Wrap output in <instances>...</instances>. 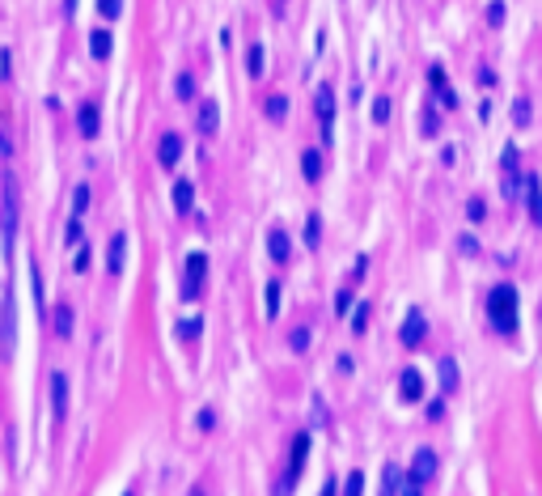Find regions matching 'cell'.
Wrapping results in <instances>:
<instances>
[{"mask_svg": "<svg viewBox=\"0 0 542 496\" xmlns=\"http://www.w3.org/2000/svg\"><path fill=\"white\" fill-rule=\"evenodd\" d=\"M487 318L500 335H512L517 322H521V297H517L512 284H496L487 293Z\"/></svg>", "mask_w": 542, "mask_h": 496, "instance_id": "cell-1", "label": "cell"}, {"mask_svg": "<svg viewBox=\"0 0 542 496\" xmlns=\"http://www.w3.org/2000/svg\"><path fill=\"white\" fill-rule=\"evenodd\" d=\"M0 357L5 365L17 357V293L5 289V302H0Z\"/></svg>", "mask_w": 542, "mask_h": 496, "instance_id": "cell-2", "label": "cell"}, {"mask_svg": "<svg viewBox=\"0 0 542 496\" xmlns=\"http://www.w3.org/2000/svg\"><path fill=\"white\" fill-rule=\"evenodd\" d=\"M0 187H5V191H0V229H5V246H13L21 208H17V183H13L9 170H5V183H0Z\"/></svg>", "mask_w": 542, "mask_h": 496, "instance_id": "cell-3", "label": "cell"}, {"mask_svg": "<svg viewBox=\"0 0 542 496\" xmlns=\"http://www.w3.org/2000/svg\"><path fill=\"white\" fill-rule=\"evenodd\" d=\"M204 280H208V255L191 251L187 255V271H182V297L187 302H200L204 297Z\"/></svg>", "mask_w": 542, "mask_h": 496, "instance_id": "cell-4", "label": "cell"}, {"mask_svg": "<svg viewBox=\"0 0 542 496\" xmlns=\"http://www.w3.org/2000/svg\"><path fill=\"white\" fill-rule=\"evenodd\" d=\"M500 170H504V200H517V195H521V187H526V179H521V153H517L512 144H504Z\"/></svg>", "mask_w": 542, "mask_h": 496, "instance_id": "cell-5", "label": "cell"}, {"mask_svg": "<svg viewBox=\"0 0 542 496\" xmlns=\"http://www.w3.org/2000/svg\"><path fill=\"white\" fill-rule=\"evenodd\" d=\"M314 111H318V123H322V140L331 144V140H335V89H331V85L318 89Z\"/></svg>", "mask_w": 542, "mask_h": 496, "instance_id": "cell-6", "label": "cell"}, {"mask_svg": "<svg viewBox=\"0 0 542 496\" xmlns=\"http://www.w3.org/2000/svg\"><path fill=\"white\" fill-rule=\"evenodd\" d=\"M305 458H309V433H297V437H292V450H288V471H284V480H288V484H297V480H301Z\"/></svg>", "mask_w": 542, "mask_h": 496, "instance_id": "cell-7", "label": "cell"}, {"mask_svg": "<svg viewBox=\"0 0 542 496\" xmlns=\"http://www.w3.org/2000/svg\"><path fill=\"white\" fill-rule=\"evenodd\" d=\"M47 390H51V416L64 420V416H68V374H64V369H51Z\"/></svg>", "mask_w": 542, "mask_h": 496, "instance_id": "cell-8", "label": "cell"}, {"mask_svg": "<svg viewBox=\"0 0 542 496\" xmlns=\"http://www.w3.org/2000/svg\"><path fill=\"white\" fill-rule=\"evenodd\" d=\"M424 335H428V322H424V314H420V310H407L403 327H399V339L407 343V348H420V343H424Z\"/></svg>", "mask_w": 542, "mask_h": 496, "instance_id": "cell-9", "label": "cell"}, {"mask_svg": "<svg viewBox=\"0 0 542 496\" xmlns=\"http://www.w3.org/2000/svg\"><path fill=\"white\" fill-rule=\"evenodd\" d=\"M436 450H428V445H424V450H415V458H411V471H407V480H415V484H428L432 475H436Z\"/></svg>", "mask_w": 542, "mask_h": 496, "instance_id": "cell-10", "label": "cell"}, {"mask_svg": "<svg viewBox=\"0 0 542 496\" xmlns=\"http://www.w3.org/2000/svg\"><path fill=\"white\" fill-rule=\"evenodd\" d=\"M399 399H403V403H420V399H424V374H420L415 365L399 374Z\"/></svg>", "mask_w": 542, "mask_h": 496, "instance_id": "cell-11", "label": "cell"}, {"mask_svg": "<svg viewBox=\"0 0 542 496\" xmlns=\"http://www.w3.org/2000/svg\"><path fill=\"white\" fill-rule=\"evenodd\" d=\"M428 85H432V93L440 98V102H445V111H453V106H458V93L449 89V72L440 68V64H428Z\"/></svg>", "mask_w": 542, "mask_h": 496, "instance_id": "cell-12", "label": "cell"}, {"mask_svg": "<svg viewBox=\"0 0 542 496\" xmlns=\"http://www.w3.org/2000/svg\"><path fill=\"white\" fill-rule=\"evenodd\" d=\"M157 161H161L165 170H174V166L182 161V136H178V132H165V136L157 140Z\"/></svg>", "mask_w": 542, "mask_h": 496, "instance_id": "cell-13", "label": "cell"}, {"mask_svg": "<svg viewBox=\"0 0 542 496\" xmlns=\"http://www.w3.org/2000/svg\"><path fill=\"white\" fill-rule=\"evenodd\" d=\"M267 255H271V263H292V242L280 225L267 229Z\"/></svg>", "mask_w": 542, "mask_h": 496, "instance_id": "cell-14", "label": "cell"}, {"mask_svg": "<svg viewBox=\"0 0 542 496\" xmlns=\"http://www.w3.org/2000/svg\"><path fill=\"white\" fill-rule=\"evenodd\" d=\"M47 314H51V331H56L60 339H68L72 327H77V314H72V306H68V302H56Z\"/></svg>", "mask_w": 542, "mask_h": 496, "instance_id": "cell-15", "label": "cell"}, {"mask_svg": "<svg viewBox=\"0 0 542 496\" xmlns=\"http://www.w3.org/2000/svg\"><path fill=\"white\" fill-rule=\"evenodd\" d=\"M521 195H526V204H530L534 225L542 229V183H538V174H526V187H521Z\"/></svg>", "mask_w": 542, "mask_h": 496, "instance_id": "cell-16", "label": "cell"}, {"mask_svg": "<svg viewBox=\"0 0 542 496\" xmlns=\"http://www.w3.org/2000/svg\"><path fill=\"white\" fill-rule=\"evenodd\" d=\"M97 128H102V123H97V102H81V106H77V132H81L85 140H93Z\"/></svg>", "mask_w": 542, "mask_h": 496, "instance_id": "cell-17", "label": "cell"}, {"mask_svg": "<svg viewBox=\"0 0 542 496\" xmlns=\"http://www.w3.org/2000/svg\"><path fill=\"white\" fill-rule=\"evenodd\" d=\"M204 136H216V128H220V106H216V98H204L200 102V123H195Z\"/></svg>", "mask_w": 542, "mask_h": 496, "instance_id": "cell-18", "label": "cell"}, {"mask_svg": "<svg viewBox=\"0 0 542 496\" xmlns=\"http://www.w3.org/2000/svg\"><path fill=\"white\" fill-rule=\"evenodd\" d=\"M123 255H128V234H115L110 246H106V271H110V276L123 271Z\"/></svg>", "mask_w": 542, "mask_h": 496, "instance_id": "cell-19", "label": "cell"}, {"mask_svg": "<svg viewBox=\"0 0 542 496\" xmlns=\"http://www.w3.org/2000/svg\"><path fill=\"white\" fill-rule=\"evenodd\" d=\"M110 47H115L110 30H102V26L89 30V56H93V60H106V56H110Z\"/></svg>", "mask_w": 542, "mask_h": 496, "instance_id": "cell-20", "label": "cell"}, {"mask_svg": "<svg viewBox=\"0 0 542 496\" xmlns=\"http://www.w3.org/2000/svg\"><path fill=\"white\" fill-rule=\"evenodd\" d=\"M301 174H305V183L322 179V153H318V148H305L301 153Z\"/></svg>", "mask_w": 542, "mask_h": 496, "instance_id": "cell-21", "label": "cell"}, {"mask_svg": "<svg viewBox=\"0 0 542 496\" xmlns=\"http://www.w3.org/2000/svg\"><path fill=\"white\" fill-rule=\"evenodd\" d=\"M174 208H178L182 216L195 208V183H187V179H178V183H174Z\"/></svg>", "mask_w": 542, "mask_h": 496, "instance_id": "cell-22", "label": "cell"}, {"mask_svg": "<svg viewBox=\"0 0 542 496\" xmlns=\"http://www.w3.org/2000/svg\"><path fill=\"white\" fill-rule=\"evenodd\" d=\"M530 119H534L530 98H526V93H517V98H512V123H517V128H530Z\"/></svg>", "mask_w": 542, "mask_h": 496, "instance_id": "cell-23", "label": "cell"}, {"mask_svg": "<svg viewBox=\"0 0 542 496\" xmlns=\"http://www.w3.org/2000/svg\"><path fill=\"white\" fill-rule=\"evenodd\" d=\"M453 386H458V365L440 357V394H453Z\"/></svg>", "mask_w": 542, "mask_h": 496, "instance_id": "cell-24", "label": "cell"}, {"mask_svg": "<svg viewBox=\"0 0 542 496\" xmlns=\"http://www.w3.org/2000/svg\"><path fill=\"white\" fill-rule=\"evenodd\" d=\"M30 289H34V306H38V314H47V289H43V271H38V263H30Z\"/></svg>", "mask_w": 542, "mask_h": 496, "instance_id": "cell-25", "label": "cell"}, {"mask_svg": "<svg viewBox=\"0 0 542 496\" xmlns=\"http://www.w3.org/2000/svg\"><path fill=\"white\" fill-rule=\"evenodd\" d=\"M263 111H267V119H276V123H284V119H288V98H284V93H271Z\"/></svg>", "mask_w": 542, "mask_h": 496, "instance_id": "cell-26", "label": "cell"}, {"mask_svg": "<svg viewBox=\"0 0 542 496\" xmlns=\"http://www.w3.org/2000/svg\"><path fill=\"white\" fill-rule=\"evenodd\" d=\"M399 466H394V462H386V471H381V492L377 496H399Z\"/></svg>", "mask_w": 542, "mask_h": 496, "instance_id": "cell-27", "label": "cell"}, {"mask_svg": "<svg viewBox=\"0 0 542 496\" xmlns=\"http://www.w3.org/2000/svg\"><path fill=\"white\" fill-rule=\"evenodd\" d=\"M263 56H267V52H263V47H259V43L250 47V52H246V72H250V77H255V81L263 77V68H267V60H263Z\"/></svg>", "mask_w": 542, "mask_h": 496, "instance_id": "cell-28", "label": "cell"}, {"mask_svg": "<svg viewBox=\"0 0 542 496\" xmlns=\"http://www.w3.org/2000/svg\"><path fill=\"white\" fill-rule=\"evenodd\" d=\"M280 293H284L280 284H267V289H263V314H267V318L280 314Z\"/></svg>", "mask_w": 542, "mask_h": 496, "instance_id": "cell-29", "label": "cell"}, {"mask_svg": "<svg viewBox=\"0 0 542 496\" xmlns=\"http://www.w3.org/2000/svg\"><path fill=\"white\" fill-rule=\"evenodd\" d=\"M174 93H178V102H191V98H195V77H191V72H178Z\"/></svg>", "mask_w": 542, "mask_h": 496, "instance_id": "cell-30", "label": "cell"}, {"mask_svg": "<svg viewBox=\"0 0 542 496\" xmlns=\"http://www.w3.org/2000/svg\"><path fill=\"white\" fill-rule=\"evenodd\" d=\"M343 496H364V471H348V480H343Z\"/></svg>", "mask_w": 542, "mask_h": 496, "instance_id": "cell-31", "label": "cell"}, {"mask_svg": "<svg viewBox=\"0 0 542 496\" xmlns=\"http://www.w3.org/2000/svg\"><path fill=\"white\" fill-rule=\"evenodd\" d=\"M119 13H123V0H97V17L102 21H119Z\"/></svg>", "mask_w": 542, "mask_h": 496, "instance_id": "cell-32", "label": "cell"}, {"mask_svg": "<svg viewBox=\"0 0 542 496\" xmlns=\"http://www.w3.org/2000/svg\"><path fill=\"white\" fill-rule=\"evenodd\" d=\"M200 331H204V318H182L178 322V335L182 339H200Z\"/></svg>", "mask_w": 542, "mask_h": 496, "instance_id": "cell-33", "label": "cell"}, {"mask_svg": "<svg viewBox=\"0 0 542 496\" xmlns=\"http://www.w3.org/2000/svg\"><path fill=\"white\" fill-rule=\"evenodd\" d=\"M368 314H373V310H368L364 302L352 310V331H356V335H364V331H368Z\"/></svg>", "mask_w": 542, "mask_h": 496, "instance_id": "cell-34", "label": "cell"}, {"mask_svg": "<svg viewBox=\"0 0 542 496\" xmlns=\"http://www.w3.org/2000/svg\"><path fill=\"white\" fill-rule=\"evenodd\" d=\"M85 208H89V187L81 183L77 191H72V216H85Z\"/></svg>", "mask_w": 542, "mask_h": 496, "instance_id": "cell-35", "label": "cell"}, {"mask_svg": "<svg viewBox=\"0 0 542 496\" xmlns=\"http://www.w3.org/2000/svg\"><path fill=\"white\" fill-rule=\"evenodd\" d=\"M373 123H390V98L386 93L373 98Z\"/></svg>", "mask_w": 542, "mask_h": 496, "instance_id": "cell-36", "label": "cell"}, {"mask_svg": "<svg viewBox=\"0 0 542 496\" xmlns=\"http://www.w3.org/2000/svg\"><path fill=\"white\" fill-rule=\"evenodd\" d=\"M335 314H339V318L352 314V289H339V293H335Z\"/></svg>", "mask_w": 542, "mask_h": 496, "instance_id": "cell-37", "label": "cell"}, {"mask_svg": "<svg viewBox=\"0 0 542 496\" xmlns=\"http://www.w3.org/2000/svg\"><path fill=\"white\" fill-rule=\"evenodd\" d=\"M487 21L491 26H504V0H491L487 5Z\"/></svg>", "mask_w": 542, "mask_h": 496, "instance_id": "cell-38", "label": "cell"}, {"mask_svg": "<svg viewBox=\"0 0 542 496\" xmlns=\"http://www.w3.org/2000/svg\"><path fill=\"white\" fill-rule=\"evenodd\" d=\"M89 259H93V251H89V246H77V259H72V271H89Z\"/></svg>", "mask_w": 542, "mask_h": 496, "instance_id": "cell-39", "label": "cell"}, {"mask_svg": "<svg viewBox=\"0 0 542 496\" xmlns=\"http://www.w3.org/2000/svg\"><path fill=\"white\" fill-rule=\"evenodd\" d=\"M64 238H68V246H81V216H72V221H68Z\"/></svg>", "mask_w": 542, "mask_h": 496, "instance_id": "cell-40", "label": "cell"}, {"mask_svg": "<svg viewBox=\"0 0 542 496\" xmlns=\"http://www.w3.org/2000/svg\"><path fill=\"white\" fill-rule=\"evenodd\" d=\"M288 343H292V352H305V348H309V331H305V327H297Z\"/></svg>", "mask_w": 542, "mask_h": 496, "instance_id": "cell-41", "label": "cell"}, {"mask_svg": "<svg viewBox=\"0 0 542 496\" xmlns=\"http://www.w3.org/2000/svg\"><path fill=\"white\" fill-rule=\"evenodd\" d=\"M318 225H322L318 216H309V221H305V242H309V246H318V238H322V229H318Z\"/></svg>", "mask_w": 542, "mask_h": 496, "instance_id": "cell-42", "label": "cell"}, {"mask_svg": "<svg viewBox=\"0 0 542 496\" xmlns=\"http://www.w3.org/2000/svg\"><path fill=\"white\" fill-rule=\"evenodd\" d=\"M0 157H13V136H9V128H5V123H0Z\"/></svg>", "mask_w": 542, "mask_h": 496, "instance_id": "cell-43", "label": "cell"}, {"mask_svg": "<svg viewBox=\"0 0 542 496\" xmlns=\"http://www.w3.org/2000/svg\"><path fill=\"white\" fill-rule=\"evenodd\" d=\"M466 216H471V221H483V216H487V204H483V200H466Z\"/></svg>", "mask_w": 542, "mask_h": 496, "instance_id": "cell-44", "label": "cell"}, {"mask_svg": "<svg viewBox=\"0 0 542 496\" xmlns=\"http://www.w3.org/2000/svg\"><path fill=\"white\" fill-rule=\"evenodd\" d=\"M0 77H13V52H9V47H5V52H0Z\"/></svg>", "mask_w": 542, "mask_h": 496, "instance_id": "cell-45", "label": "cell"}, {"mask_svg": "<svg viewBox=\"0 0 542 496\" xmlns=\"http://www.w3.org/2000/svg\"><path fill=\"white\" fill-rule=\"evenodd\" d=\"M424 484H415V480H399V496H420Z\"/></svg>", "mask_w": 542, "mask_h": 496, "instance_id": "cell-46", "label": "cell"}, {"mask_svg": "<svg viewBox=\"0 0 542 496\" xmlns=\"http://www.w3.org/2000/svg\"><path fill=\"white\" fill-rule=\"evenodd\" d=\"M195 425H200L204 433H212V425H216V412H208V407H204L200 416H195Z\"/></svg>", "mask_w": 542, "mask_h": 496, "instance_id": "cell-47", "label": "cell"}, {"mask_svg": "<svg viewBox=\"0 0 542 496\" xmlns=\"http://www.w3.org/2000/svg\"><path fill=\"white\" fill-rule=\"evenodd\" d=\"M440 416H445V399H432L428 403V420H440Z\"/></svg>", "mask_w": 542, "mask_h": 496, "instance_id": "cell-48", "label": "cell"}, {"mask_svg": "<svg viewBox=\"0 0 542 496\" xmlns=\"http://www.w3.org/2000/svg\"><path fill=\"white\" fill-rule=\"evenodd\" d=\"M458 246H462V251H466V255H479V238H471V234H466V238H462Z\"/></svg>", "mask_w": 542, "mask_h": 496, "instance_id": "cell-49", "label": "cell"}, {"mask_svg": "<svg viewBox=\"0 0 542 496\" xmlns=\"http://www.w3.org/2000/svg\"><path fill=\"white\" fill-rule=\"evenodd\" d=\"M424 136H436V111L424 115Z\"/></svg>", "mask_w": 542, "mask_h": 496, "instance_id": "cell-50", "label": "cell"}, {"mask_svg": "<svg viewBox=\"0 0 542 496\" xmlns=\"http://www.w3.org/2000/svg\"><path fill=\"white\" fill-rule=\"evenodd\" d=\"M364 271H368V255H356V267H352V276L360 280V276H364Z\"/></svg>", "mask_w": 542, "mask_h": 496, "instance_id": "cell-51", "label": "cell"}, {"mask_svg": "<svg viewBox=\"0 0 542 496\" xmlns=\"http://www.w3.org/2000/svg\"><path fill=\"white\" fill-rule=\"evenodd\" d=\"M191 496H204V488H191Z\"/></svg>", "mask_w": 542, "mask_h": 496, "instance_id": "cell-52", "label": "cell"}, {"mask_svg": "<svg viewBox=\"0 0 542 496\" xmlns=\"http://www.w3.org/2000/svg\"><path fill=\"white\" fill-rule=\"evenodd\" d=\"M128 496H136V492H128Z\"/></svg>", "mask_w": 542, "mask_h": 496, "instance_id": "cell-53", "label": "cell"}]
</instances>
